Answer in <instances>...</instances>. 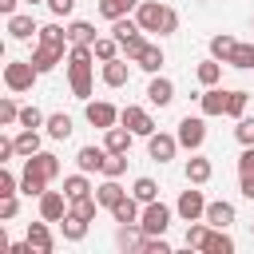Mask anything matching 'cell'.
Listing matches in <instances>:
<instances>
[{
  "instance_id": "obj_13",
  "label": "cell",
  "mask_w": 254,
  "mask_h": 254,
  "mask_svg": "<svg viewBox=\"0 0 254 254\" xmlns=\"http://www.w3.org/2000/svg\"><path fill=\"white\" fill-rule=\"evenodd\" d=\"M147 99H151L155 107H167V103L175 99V83H171V79H163V75H155V79L147 83Z\"/></svg>"
},
{
  "instance_id": "obj_42",
  "label": "cell",
  "mask_w": 254,
  "mask_h": 254,
  "mask_svg": "<svg viewBox=\"0 0 254 254\" xmlns=\"http://www.w3.org/2000/svg\"><path fill=\"white\" fill-rule=\"evenodd\" d=\"M206 234H210V230H206V226H202V222L194 218V222L187 226V246H198V250H202V242H206Z\"/></svg>"
},
{
  "instance_id": "obj_3",
  "label": "cell",
  "mask_w": 254,
  "mask_h": 254,
  "mask_svg": "<svg viewBox=\"0 0 254 254\" xmlns=\"http://www.w3.org/2000/svg\"><path fill=\"white\" fill-rule=\"evenodd\" d=\"M36 64L32 60H12V64H4V83H8V91H28L32 83H36Z\"/></svg>"
},
{
  "instance_id": "obj_36",
  "label": "cell",
  "mask_w": 254,
  "mask_h": 254,
  "mask_svg": "<svg viewBox=\"0 0 254 254\" xmlns=\"http://www.w3.org/2000/svg\"><path fill=\"white\" fill-rule=\"evenodd\" d=\"M48 135L52 139H67L71 135V115H64V111L60 115H48Z\"/></svg>"
},
{
  "instance_id": "obj_37",
  "label": "cell",
  "mask_w": 254,
  "mask_h": 254,
  "mask_svg": "<svg viewBox=\"0 0 254 254\" xmlns=\"http://www.w3.org/2000/svg\"><path fill=\"white\" fill-rule=\"evenodd\" d=\"M83 175H87V171H83ZM83 175H67V179H64V194H67V202L79 198V194H91V187H87Z\"/></svg>"
},
{
  "instance_id": "obj_23",
  "label": "cell",
  "mask_w": 254,
  "mask_h": 254,
  "mask_svg": "<svg viewBox=\"0 0 254 254\" xmlns=\"http://www.w3.org/2000/svg\"><path fill=\"white\" fill-rule=\"evenodd\" d=\"M95 198H99V206H107V210H111V206H115L119 198H127V190H123V187H119L115 179H107V183H103V187L95 190Z\"/></svg>"
},
{
  "instance_id": "obj_8",
  "label": "cell",
  "mask_w": 254,
  "mask_h": 254,
  "mask_svg": "<svg viewBox=\"0 0 254 254\" xmlns=\"http://www.w3.org/2000/svg\"><path fill=\"white\" fill-rule=\"evenodd\" d=\"M147 151H151V159L155 163H167V159H175V151H179V135H147Z\"/></svg>"
},
{
  "instance_id": "obj_33",
  "label": "cell",
  "mask_w": 254,
  "mask_h": 254,
  "mask_svg": "<svg viewBox=\"0 0 254 254\" xmlns=\"http://www.w3.org/2000/svg\"><path fill=\"white\" fill-rule=\"evenodd\" d=\"M119 48H123V56H127V60H139V56H143V48H147L143 28H139V32H131L127 40H119Z\"/></svg>"
},
{
  "instance_id": "obj_9",
  "label": "cell",
  "mask_w": 254,
  "mask_h": 254,
  "mask_svg": "<svg viewBox=\"0 0 254 254\" xmlns=\"http://www.w3.org/2000/svg\"><path fill=\"white\" fill-rule=\"evenodd\" d=\"M175 210H179L187 222H194V218H206V198H202V190H183Z\"/></svg>"
},
{
  "instance_id": "obj_52",
  "label": "cell",
  "mask_w": 254,
  "mask_h": 254,
  "mask_svg": "<svg viewBox=\"0 0 254 254\" xmlns=\"http://www.w3.org/2000/svg\"><path fill=\"white\" fill-rule=\"evenodd\" d=\"M0 12L4 16H16V0H0Z\"/></svg>"
},
{
  "instance_id": "obj_51",
  "label": "cell",
  "mask_w": 254,
  "mask_h": 254,
  "mask_svg": "<svg viewBox=\"0 0 254 254\" xmlns=\"http://www.w3.org/2000/svg\"><path fill=\"white\" fill-rule=\"evenodd\" d=\"M238 187H242L246 198H254V175H238Z\"/></svg>"
},
{
  "instance_id": "obj_22",
  "label": "cell",
  "mask_w": 254,
  "mask_h": 254,
  "mask_svg": "<svg viewBox=\"0 0 254 254\" xmlns=\"http://www.w3.org/2000/svg\"><path fill=\"white\" fill-rule=\"evenodd\" d=\"M32 32H40L32 24V16H8V36L12 40H32Z\"/></svg>"
},
{
  "instance_id": "obj_38",
  "label": "cell",
  "mask_w": 254,
  "mask_h": 254,
  "mask_svg": "<svg viewBox=\"0 0 254 254\" xmlns=\"http://www.w3.org/2000/svg\"><path fill=\"white\" fill-rule=\"evenodd\" d=\"M131 194L147 206V202H155L159 198V187H155V179H135V187H131Z\"/></svg>"
},
{
  "instance_id": "obj_10",
  "label": "cell",
  "mask_w": 254,
  "mask_h": 254,
  "mask_svg": "<svg viewBox=\"0 0 254 254\" xmlns=\"http://www.w3.org/2000/svg\"><path fill=\"white\" fill-rule=\"evenodd\" d=\"M64 190H44L40 194V218H48V222H60L64 214H67V206H64Z\"/></svg>"
},
{
  "instance_id": "obj_44",
  "label": "cell",
  "mask_w": 254,
  "mask_h": 254,
  "mask_svg": "<svg viewBox=\"0 0 254 254\" xmlns=\"http://www.w3.org/2000/svg\"><path fill=\"white\" fill-rule=\"evenodd\" d=\"M20 119V107H16V99H0V123L8 127V123H16Z\"/></svg>"
},
{
  "instance_id": "obj_41",
  "label": "cell",
  "mask_w": 254,
  "mask_h": 254,
  "mask_svg": "<svg viewBox=\"0 0 254 254\" xmlns=\"http://www.w3.org/2000/svg\"><path fill=\"white\" fill-rule=\"evenodd\" d=\"M95 206H99V198H91V194H79V198H71V214H79V218H95Z\"/></svg>"
},
{
  "instance_id": "obj_32",
  "label": "cell",
  "mask_w": 254,
  "mask_h": 254,
  "mask_svg": "<svg viewBox=\"0 0 254 254\" xmlns=\"http://www.w3.org/2000/svg\"><path fill=\"white\" fill-rule=\"evenodd\" d=\"M230 67H242V71H250L254 67V44H238L234 52H230V60H226Z\"/></svg>"
},
{
  "instance_id": "obj_54",
  "label": "cell",
  "mask_w": 254,
  "mask_h": 254,
  "mask_svg": "<svg viewBox=\"0 0 254 254\" xmlns=\"http://www.w3.org/2000/svg\"><path fill=\"white\" fill-rule=\"evenodd\" d=\"M250 230H254V222H250Z\"/></svg>"
},
{
  "instance_id": "obj_47",
  "label": "cell",
  "mask_w": 254,
  "mask_h": 254,
  "mask_svg": "<svg viewBox=\"0 0 254 254\" xmlns=\"http://www.w3.org/2000/svg\"><path fill=\"white\" fill-rule=\"evenodd\" d=\"M238 175H254V147H246L238 155Z\"/></svg>"
},
{
  "instance_id": "obj_15",
  "label": "cell",
  "mask_w": 254,
  "mask_h": 254,
  "mask_svg": "<svg viewBox=\"0 0 254 254\" xmlns=\"http://www.w3.org/2000/svg\"><path fill=\"white\" fill-rule=\"evenodd\" d=\"M230 222H234V206H230V202H222V198H218V202H206V226L226 230Z\"/></svg>"
},
{
  "instance_id": "obj_40",
  "label": "cell",
  "mask_w": 254,
  "mask_h": 254,
  "mask_svg": "<svg viewBox=\"0 0 254 254\" xmlns=\"http://www.w3.org/2000/svg\"><path fill=\"white\" fill-rule=\"evenodd\" d=\"M246 99H250V91H226V115H230V119H242Z\"/></svg>"
},
{
  "instance_id": "obj_39",
  "label": "cell",
  "mask_w": 254,
  "mask_h": 254,
  "mask_svg": "<svg viewBox=\"0 0 254 254\" xmlns=\"http://www.w3.org/2000/svg\"><path fill=\"white\" fill-rule=\"evenodd\" d=\"M36 36H40V44H56V48H64V44H67V32H64L60 24H44Z\"/></svg>"
},
{
  "instance_id": "obj_50",
  "label": "cell",
  "mask_w": 254,
  "mask_h": 254,
  "mask_svg": "<svg viewBox=\"0 0 254 254\" xmlns=\"http://www.w3.org/2000/svg\"><path fill=\"white\" fill-rule=\"evenodd\" d=\"M12 214H16V194L0 198V218H12Z\"/></svg>"
},
{
  "instance_id": "obj_11",
  "label": "cell",
  "mask_w": 254,
  "mask_h": 254,
  "mask_svg": "<svg viewBox=\"0 0 254 254\" xmlns=\"http://www.w3.org/2000/svg\"><path fill=\"white\" fill-rule=\"evenodd\" d=\"M32 64H36V71L44 75V71H52L56 64H64V48H56V44H40V48L32 52Z\"/></svg>"
},
{
  "instance_id": "obj_46",
  "label": "cell",
  "mask_w": 254,
  "mask_h": 254,
  "mask_svg": "<svg viewBox=\"0 0 254 254\" xmlns=\"http://www.w3.org/2000/svg\"><path fill=\"white\" fill-rule=\"evenodd\" d=\"M16 187H20V183H16V175H12V171H0V198L16 194Z\"/></svg>"
},
{
  "instance_id": "obj_21",
  "label": "cell",
  "mask_w": 254,
  "mask_h": 254,
  "mask_svg": "<svg viewBox=\"0 0 254 254\" xmlns=\"http://www.w3.org/2000/svg\"><path fill=\"white\" fill-rule=\"evenodd\" d=\"M60 230H64V238H67V242H79V238L87 234V218H79V214H71V210H67V214L60 218Z\"/></svg>"
},
{
  "instance_id": "obj_6",
  "label": "cell",
  "mask_w": 254,
  "mask_h": 254,
  "mask_svg": "<svg viewBox=\"0 0 254 254\" xmlns=\"http://www.w3.org/2000/svg\"><path fill=\"white\" fill-rule=\"evenodd\" d=\"M202 139H206V123H202L198 115H187V119H179V147H187V151H198V147H202Z\"/></svg>"
},
{
  "instance_id": "obj_12",
  "label": "cell",
  "mask_w": 254,
  "mask_h": 254,
  "mask_svg": "<svg viewBox=\"0 0 254 254\" xmlns=\"http://www.w3.org/2000/svg\"><path fill=\"white\" fill-rule=\"evenodd\" d=\"M115 119H119V111H115L111 103H103V99H99V103H87V123H91V127H103V131H107V127H115Z\"/></svg>"
},
{
  "instance_id": "obj_14",
  "label": "cell",
  "mask_w": 254,
  "mask_h": 254,
  "mask_svg": "<svg viewBox=\"0 0 254 254\" xmlns=\"http://www.w3.org/2000/svg\"><path fill=\"white\" fill-rule=\"evenodd\" d=\"M131 135H135L131 127H107V131H103V147L127 155V151H131Z\"/></svg>"
},
{
  "instance_id": "obj_28",
  "label": "cell",
  "mask_w": 254,
  "mask_h": 254,
  "mask_svg": "<svg viewBox=\"0 0 254 254\" xmlns=\"http://www.w3.org/2000/svg\"><path fill=\"white\" fill-rule=\"evenodd\" d=\"M234 48H238V40H234V36H226V32L210 40V56H214V60H222V64L230 60V52H234Z\"/></svg>"
},
{
  "instance_id": "obj_29",
  "label": "cell",
  "mask_w": 254,
  "mask_h": 254,
  "mask_svg": "<svg viewBox=\"0 0 254 254\" xmlns=\"http://www.w3.org/2000/svg\"><path fill=\"white\" fill-rule=\"evenodd\" d=\"M91 52H95V56H99V60L107 64V60H115V56H119L123 48H119V40H115V36H99V40L91 44Z\"/></svg>"
},
{
  "instance_id": "obj_34",
  "label": "cell",
  "mask_w": 254,
  "mask_h": 254,
  "mask_svg": "<svg viewBox=\"0 0 254 254\" xmlns=\"http://www.w3.org/2000/svg\"><path fill=\"white\" fill-rule=\"evenodd\" d=\"M135 64H139L143 71H159V67H163V48H155V44H147V48H143V56H139Z\"/></svg>"
},
{
  "instance_id": "obj_35",
  "label": "cell",
  "mask_w": 254,
  "mask_h": 254,
  "mask_svg": "<svg viewBox=\"0 0 254 254\" xmlns=\"http://www.w3.org/2000/svg\"><path fill=\"white\" fill-rule=\"evenodd\" d=\"M194 75H198V83H202V87H214V83H218V75H222V64H218V60H206V64H198V71H194Z\"/></svg>"
},
{
  "instance_id": "obj_53",
  "label": "cell",
  "mask_w": 254,
  "mask_h": 254,
  "mask_svg": "<svg viewBox=\"0 0 254 254\" xmlns=\"http://www.w3.org/2000/svg\"><path fill=\"white\" fill-rule=\"evenodd\" d=\"M28 4H40V0H28Z\"/></svg>"
},
{
  "instance_id": "obj_49",
  "label": "cell",
  "mask_w": 254,
  "mask_h": 254,
  "mask_svg": "<svg viewBox=\"0 0 254 254\" xmlns=\"http://www.w3.org/2000/svg\"><path fill=\"white\" fill-rule=\"evenodd\" d=\"M16 155V139H0V163H8Z\"/></svg>"
},
{
  "instance_id": "obj_43",
  "label": "cell",
  "mask_w": 254,
  "mask_h": 254,
  "mask_svg": "<svg viewBox=\"0 0 254 254\" xmlns=\"http://www.w3.org/2000/svg\"><path fill=\"white\" fill-rule=\"evenodd\" d=\"M234 135H238V143H242V147H254V119H246V115H242V119H238V127H234Z\"/></svg>"
},
{
  "instance_id": "obj_4",
  "label": "cell",
  "mask_w": 254,
  "mask_h": 254,
  "mask_svg": "<svg viewBox=\"0 0 254 254\" xmlns=\"http://www.w3.org/2000/svg\"><path fill=\"white\" fill-rule=\"evenodd\" d=\"M56 175H60V159H56L52 151H36V155H28V163H24V179L52 183Z\"/></svg>"
},
{
  "instance_id": "obj_30",
  "label": "cell",
  "mask_w": 254,
  "mask_h": 254,
  "mask_svg": "<svg viewBox=\"0 0 254 254\" xmlns=\"http://www.w3.org/2000/svg\"><path fill=\"white\" fill-rule=\"evenodd\" d=\"M123 171H127V155L107 151V159H103V171H99V175H103V179H119Z\"/></svg>"
},
{
  "instance_id": "obj_5",
  "label": "cell",
  "mask_w": 254,
  "mask_h": 254,
  "mask_svg": "<svg viewBox=\"0 0 254 254\" xmlns=\"http://www.w3.org/2000/svg\"><path fill=\"white\" fill-rule=\"evenodd\" d=\"M139 226H143V234H167V226H171V206H163L159 198L147 202V210L139 214Z\"/></svg>"
},
{
  "instance_id": "obj_24",
  "label": "cell",
  "mask_w": 254,
  "mask_h": 254,
  "mask_svg": "<svg viewBox=\"0 0 254 254\" xmlns=\"http://www.w3.org/2000/svg\"><path fill=\"white\" fill-rule=\"evenodd\" d=\"M111 214H115V222H139V198L131 194V198H119L115 206H111Z\"/></svg>"
},
{
  "instance_id": "obj_26",
  "label": "cell",
  "mask_w": 254,
  "mask_h": 254,
  "mask_svg": "<svg viewBox=\"0 0 254 254\" xmlns=\"http://www.w3.org/2000/svg\"><path fill=\"white\" fill-rule=\"evenodd\" d=\"M36 151H40V135H36V127H24V131L16 135V155L28 159V155H36Z\"/></svg>"
},
{
  "instance_id": "obj_48",
  "label": "cell",
  "mask_w": 254,
  "mask_h": 254,
  "mask_svg": "<svg viewBox=\"0 0 254 254\" xmlns=\"http://www.w3.org/2000/svg\"><path fill=\"white\" fill-rule=\"evenodd\" d=\"M48 8H52L56 16H71V8H75V0H48Z\"/></svg>"
},
{
  "instance_id": "obj_1",
  "label": "cell",
  "mask_w": 254,
  "mask_h": 254,
  "mask_svg": "<svg viewBox=\"0 0 254 254\" xmlns=\"http://www.w3.org/2000/svg\"><path fill=\"white\" fill-rule=\"evenodd\" d=\"M91 44H71L67 52V79H71V95L75 99H91Z\"/></svg>"
},
{
  "instance_id": "obj_19",
  "label": "cell",
  "mask_w": 254,
  "mask_h": 254,
  "mask_svg": "<svg viewBox=\"0 0 254 254\" xmlns=\"http://www.w3.org/2000/svg\"><path fill=\"white\" fill-rule=\"evenodd\" d=\"M202 250H206V254H234V238H230L226 230H218V226H210V234H206V242H202Z\"/></svg>"
},
{
  "instance_id": "obj_16",
  "label": "cell",
  "mask_w": 254,
  "mask_h": 254,
  "mask_svg": "<svg viewBox=\"0 0 254 254\" xmlns=\"http://www.w3.org/2000/svg\"><path fill=\"white\" fill-rule=\"evenodd\" d=\"M28 242L36 246V254H52V230H48V218L44 222H28Z\"/></svg>"
},
{
  "instance_id": "obj_7",
  "label": "cell",
  "mask_w": 254,
  "mask_h": 254,
  "mask_svg": "<svg viewBox=\"0 0 254 254\" xmlns=\"http://www.w3.org/2000/svg\"><path fill=\"white\" fill-rule=\"evenodd\" d=\"M119 123L131 127L135 135H155V119H151L143 107H123V111H119Z\"/></svg>"
},
{
  "instance_id": "obj_27",
  "label": "cell",
  "mask_w": 254,
  "mask_h": 254,
  "mask_svg": "<svg viewBox=\"0 0 254 254\" xmlns=\"http://www.w3.org/2000/svg\"><path fill=\"white\" fill-rule=\"evenodd\" d=\"M131 8H139V0H99V12H103L107 20H119V16H127Z\"/></svg>"
},
{
  "instance_id": "obj_20",
  "label": "cell",
  "mask_w": 254,
  "mask_h": 254,
  "mask_svg": "<svg viewBox=\"0 0 254 254\" xmlns=\"http://www.w3.org/2000/svg\"><path fill=\"white\" fill-rule=\"evenodd\" d=\"M202 115H226V91L222 87H206L202 91Z\"/></svg>"
},
{
  "instance_id": "obj_25",
  "label": "cell",
  "mask_w": 254,
  "mask_h": 254,
  "mask_svg": "<svg viewBox=\"0 0 254 254\" xmlns=\"http://www.w3.org/2000/svg\"><path fill=\"white\" fill-rule=\"evenodd\" d=\"M99 36H95V28L87 24V20H75L71 28H67V44H95Z\"/></svg>"
},
{
  "instance_id": "obj_17",
  "label": "cell",
  "mask_w": 254,
  "mask_h": 254,
  "mask_svg": "<svg viewBox=\"0 0 254 254\" xmlns=\"http://www.w3.org/2000/svg\"><path fill=\"white\" fill-rule=\"evenodd\" d=\"M127 75H131L127 60H119V56H115V60H107V64H103V83H107V87H123V83H127Z\"/></svg>"
},
{
  "instance_id": "obj_18",
  "label": "cell",
  "mask_w": 254,
  "mask_h": 254,
  "mask_svg": "<svg viewBox=\"0 0 254 254\" xmlns=\"http://www.w3.org/2000/svg\"><path fill=\"white\" fill-rule=\"evenodd\" d=\"M103 159H107V147H79V155H75V163H79V171H103Z\"/></svg>"
},
{
  "instance_id": "obj_45",
  "label": "cell",
  "mask_w": 254,
  "mask_h": 254,
  "mask_svg": "<svg viewBox=\"0 0 254 254\" xmlns=\"http://www.w3.org/2000/svg\"><path fill=\"white\" fill-rule=\"evenodd\" d=\"M20 123H24V127H40V123H48V119L40 115V107H20Z\"/></svg>"
},
{
  "instance_id": "obj_31",
  "label": "cell",
  "mask_w": 254,
  "mask_h": 254,
  "mask_svg": "<svg viewBox=\"0 0 254 254\" xmlns=\"http://www.w3.org/2000/svg\"><path fill=\"white\" fill-rule=\"evenodd\" d=\"M210 175H214L210 159H187V179H190V183H206Z\"/></svg>"
},
{
  "instance_id": "obj_2",
  "label": "cell",
  "mask_w": 254,
  "mask_h": 254,
  "mask_svg": "<svg viewBox=\"0 0 254 254\" xmlns=\"http://www.w3.org/2000/svg\"><path fill=\"white\" fill-rule=\"evenodd\" d=\"M135 20H139V28H143V32H159V36L179 32V12H175V8H167V4H155V0H139Z\"/></svg>"
}]
</instances>
